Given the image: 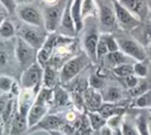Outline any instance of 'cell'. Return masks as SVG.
Instances as JSON below:
<instances>
[{
  "instance_id": "1",
  "label": "cell",
  "mask_w": 151,
  "mask_h": 135,
  "mask_svg": "<svg viewBox=\"0 0 151 135\" xmlns=\"http://www.w3.org/2000/svg\"><path fill=\"white\" fill-rule=\"evenodd\" d=\"M91 59L85 52L73 56L70 59L66 61L64 65L61 67L60 73H59V81L62 84H66L78 77V75L82 72L84 69L88 67Z\"/></svg>"
},
{
  "instance_id": "8",
  "label": "cell",
  "mask_w": 151,
  "mask_h": 135,
  "mask_svg": "<svg viewBox=\"0 0 151 135\" xmlns=\"http://www.w3.org/2000/svg\"><path fill=\"white\" fill-rule=\"evenodd\" d=\"M97 7H99L97 17L99 20V28L101 33H106V32L112 33L119 27L113 4L112 7H110L103 1H99V3H97Z\"/></svg>"
},
{
  "instance_id": "22",
  "label": "cell",
  "mask_w": 151,
  "mask_h": 135,
  "mask_svg": "<svg viewBox=\"0 0 151 135\" xmlns=\"http://www.w3.org/2000/svg\"><path fill=\"white\" fill-rule=\"evenodd\" d=\"M87 116L93 131H101V129L108 125V120L104 118L99 111H88Z\"/></svg>"
},
{
  "instance_id": "45",
  "label": "cell",
  "mask_w": 151,
  "mask_h": 135,
  "mask_svg": "<svg viewBox=\"0 0 151 135\" xmlns=\"http://www.w3.org/2000/svg\"><path fill=\"white\" fill-rule=\"evenodd\" d=\"M114 135H123V133H122L121 128L115 129V130H114Z\"/></svg>"
},
{
  "instance_id": "15",
  "label": "cell",
  "mask_w": 151,
  "mask_h": 135,
  "mask_svg": "<svg viewBox=\"0 0 151 135\" xmlns=\"http://www.w3.org/2000/svg\"><path fill=\"white\" fill-rule=\"evenodd\" d=\"M28 130H29V126H28L27 116L19 112L17 108L12 120L9 135H25L26 131Z\"/></svg>"
},
{
  "instance_id": "29",
  "label": "cell",
  "mask_w": 151,
  "mask_h": 135,
  "mask_svg": "<svg viewBox=\"0 0 151 135\" xmlns=\"http://www.w3.org/2000/svg\"><path fill=\"white\" fill-rule=\"evenodd\" d=\"M15 84V80L7 75L2 74L0 77V89L1 94H11L13 86Z\"/></svg>"
},
{
  "instance_id": "10",
  "label": "cell",
  "mask_w": 151,
  "mask_h": 135,
  "mask_svg": "<svg viewBox=\"0 0 151 135\" xmlns=\"http://www.w3.org/2000/svg\"><path fill=\"white\" fill-rule=\"evenodd\" d=\"M101 33L96 26H91L86 30L83 38V47H84V52L88 55L93 63L97 62V55L96 49L99 45Z\"/></svg>"
},
{
  "instance_id": "33",
  "label": "cell",
  "mask_w": 151,
  "mask_h": 135,
  "mask_svg": "<svg viewBox=\"0 0 151 135\" xmlns=\"http://www.w3.org/2000/svg\"><path fill=\"white\" fill-rule=\"evenodd\" d=\"M148 91H149L148 83H147L146 81L140 82L136 87H134V89H128L130 96H132V97H134V98L140 97L141 95H143V94H145Z\"/></svg>"
},
{
  "instance_id": "20",
  "label": "cell",
  "mask_w": 151,
  "mask_h": 135,
  "mask_svg": "<svg viewBox=\"0 0 151 135\" xmlns=\"http://www.w3.org/2000/svg\"><path fill=\"white\" fill-rule=\"evenodd\" d=\"M129 56H127L126 54H124L122 51H116V52H109L107 54V56L105 57V60L107 61V63L110 67L113 69L115 67H118L120 65H124V63H130L129 62Z\"/></svg>"
},
{
  "instance_id": "34",
  "label": "cell",
  "mask_w": 151,
  "mask_h": 135,
  "mask_svg": "<svg viewBox=\"0 0 151 135\" xmlns=\"http://www.w3.org/2000/svg\"><path fill=\"white\" fill-rule=\"evenodd\" d=\"M109 53V49H108L106 43L104 42L103 38H99V45H97L96 49V55H97V61L101 60V59H105V57L107 56V54Z\"/></svg>"
},
{
  "instance_id": "36",
  "label": "cell",
  "mask_w": 151,
  "mask_h": 135,
  "mask_svg": "<svg viewBox=\"0 0 151 135\" xmlns=\"http://www.w3.org/2000/svg\"><path fill=\"white\" fill-rule=\"evenodd\" d=\"M121 130L123 135H140L138 130H137L136 126L132 125L129 122H126V120H124L123 124H122Z\"/></svg>"
},
{
  "instance_id": "4",
  "label": "cell",
  "mask_w": 151,
  "mask_h": 135,
  "mask_svg": "<svg viewBox=\"0 0 151 135\" xmlns=\"http://www.w3.org/2000/svg\"><path fill=\"white\" fill-rule=\"evenodd\" d=\"M118 26L124 31H132L141 25V20L129 12L119 0H112Z\"/></svg>"
},
{
  "instance_id": "7",
  "label": "cell",
  "mask_w": 151,
  "mask_h": 135,
  "mask_svg": "<svg viewBox=\"0 0 151 135\" xmlns=\"http://www.w3.org/2000/svg\"><path fill=\"white\" fill-rule=\"evenodd\" d=\"M120 51L136 61H145L147 59V52L140 42L128 36H116Z\"/></svg>"
},
{
  "instance_id": "31",
  "label": "cell",
  "mask_w": 151,
  "mask_h": 135,
  "mask_svg": "<svg viewBox=\"0 0 151 135\" xmlns=\"http://www.w3.org/2000/svg\"><path fill=\"white\" fill-rule=\"evenodd\" d=\"M134 75L139 78H146L148 75V67L144 61H137L134 63Z\"/></svg>"
},
{
  "instance_id": "13",
  "label": "cell",
  "mask_w": 151,
  "mask_h": 135,
  "mask_svg": "<svg viewBox=\"0 0 151 135\" xmlns=\"http://www.w3.org/2000/svg\"><path fill=\"white\" fill-rule=\"evenodd\" d=\"M49 106H50L49 104L35 99L32 107L30 108L29 113H28V118H27L29 129L34 127L35 125H37L38 123L48 114Z\"/></svg>"
},
{
  "instance_id": "19",
  "label": "cell",
  "mask_w": 151,
  "mask_h": 135,
  "mask_svg": "<svg viewBox=\"0 0 151 135\" xmlns=\"http://www.w3.org/2000/svg\"><path fill=\"white\" fill-rule=\"evenodd\" d=\"M58 76H57L56 68L52 65H46L44 68V75H42V87L54 89L57 86Z\"/></svg>"
},
{
  "instance_id": "46",
  "label": "cell",
  "mask_w": 151,
  "mask_h": 135,
  "mask_svg": "<svg viewBox=\"0 0 151 135\" xmlns=\"http://www.w3.org/2000/svg\"><path fill=\"white\" fill-rule=\"evenodd\" d=\"M148 47H149V54H150V56H151V42L148 44Z\"/></svg>"
},
{
  "instance_id": "21",
  "label": "cell",
  "mask_w": 151,
  "mask_h": 135,
  "mask_svg": "<svg viewBox=\"0 0 151 135\" xmlns=\"http://www.w3.org/2000/svg\"><path fill=\"white\" fill-rule=\"evenodd\" d=\"M73 103V100L69 97L67 91L60 85H57L54 89V99H53V104L55 106H69Z\"/></svg>"
},
{
  "instance_id": "25",
  "label": "cell",
  "mask_w": 151,
  "mask_h": 135,
  "mask_svg": "<svg viewBox=\"0 0 151 135\" xmlns=\"http://www.w3.org/2000/svg\"><path fill=\"white\" fill-rule=\"evenodd\" d=\"M99 15V7L95 0H83L82 18L85 21L87 17H96Z\"/></svg>"
},
{
  "instance_id": "2",
  "label": "cell",
  "mask_w": 151,
  "mask_h": 135,
  "mask_svg": "<svg viewBox=\"0 0 151 135\" xmlns=\"http://www.w3.org/2000/svg\"><path fill=\"white\" fill-rule=\"evenodd\" d=\"M42 75H44V68L36 61L22 73V89H32L38 94L42 87Z\"/></svg>"
},
{
  "instance_id": "14",
  "label": "cell",
  "mask_w": 151,
  "mask_h": 135,
  "mask_svg": "<svg viewBox=\"0 0 151 135\" xmlns=\"http://www.w3.org/2000/svg\"><path fill=\"white\" fill-rule=\"evenodd\" d=\"M83 97H84L86 109L88 111H99L101 106L104 104L103 95H101L97 89H94L90 86L83 93Z\"/></svg>"
},
{
  "instance_id": "35",
  "label": "cell",
  "mask_w": 151,
  "mask_h": 135,
  "mask_svg": "<svg viewBox=\"0 0 151 135\" xmlns=\"http://www.w3.org/2000/svg\"><path fill=\"white\" fill-rule=\"evenodd\" d=\"M0 3L9 14H14L17 11L18 3L16 0H0Z\"/></svg>"
},
{
  "instance_id": "5",
  "label": "cell",
  "mask_w": 151,
  "mask_h": 135,
  "mask_svg": "<svg viewBox=\"0 0 151 135\" xmlns=\"http://www.w3.org/2000/svg\"><path fill=\"white\" fill-rule=\"evenodd\" d=\"M66 1L67 0H60L55 5L45 7L42 14L45 20V29L48 31V33H54L57 29H59Z\"/></svg>"
},
{
  "instance_id": "43",
  "label": "cell",
  "mask_w": 151,
  "mask_h": 135,
  "mask_svg": "<svg viewBox=\"0 0 151 135\" xmlns=\"http://www.w3.org/2000/svg\"><path fill=\"white\" fill-rule=\"evenodd\" d=\"M49 134L50 135H67L65 134V133H63L62 131L60 130H54V131H49Z\"/></svg>"
},
{
  "instance_id": "39",
  "label": "cell",
  "mask_w": 151,
  "mask_h": 135,
  "mask_svg": "<svg viewBox=\"0 0 151 135\" xmlns=\"http://www.w3.org/2000/svg\"><path fill=\"white\" fill-rule=\"evenodd\" d=\"M124 79H125V84H126V86L128 87V89H134V87H136L137 85L141 82V81L139 80V77L136 76L134 74L130 75V76L126 77V78H124Z\"/></svg>"
},
{
  "instance_id": "40",
  "label": "cell",
  "mask_w": 151,
  "mask_h": 135,
  "mask_svg": "<svg viewBox=\"0 0 151 135\" xmlns=\"http://www.w3.org/2000/svg\"><path fill=\"white\" fill-rule=\"evenodd\" d=\"M143 34H144V38H145V42L147 44L151 42V22L147 23L144 27V30H143Z\"/></svg>"
},
{
  "instance_id": "11",
  "label": "cell",
  "mask_w": 151,
  "mask_h": 135,
  "mask_svg": "<svg viewBox=\"0 0 151 135\" xmlns=\"http://www.w3.org/2000/svg\"><path fill=\"white\" fill-rule=\"evenodd\" d=\"M65 124H66V120L63 116L58 115V114H47L37 125L30 128L26 135L40 130L47 131V132L54 130H61Z\"/></svg>"
},
{
  "instance_id": "30",
  "label": "cell",
  "mask_w": 151,
  "mask_h": 135,
  "mask_svg": "<svg viewBox=\"0 0 151 135\" xmlns=\"http://www.w3.org/2000/svg\"><path fill=\"white\" fill-rule=\"evenodd\" d=\"M137 107L139 108H146L151 107V91L149 89L145 94L141 95L140 97L136 98V102H134Z\"/></svg>"
},
{
  "instance_id": "6",
  "label": "cell",
  "mask_w": 151,
  "mask_h": 135,
  "mask_svg": "<svg viewBox=\"0 0 151 135\" xmlns=\"http://www.w3.org/2000/svg\"><path fill=\"white\" fill-rule=\"evenodd\" d=\"M47 32L48 31L45 28L35 27V26H30L25 24L24 26L20 27L19 31H18V36L38 51L44 46L47 38H48L49 36L47 34Z\"/></svg>"
},
{
  "instance_id": "41",
  "label": "cell",
  "mask_w": 151,
  "mask_h": 135,
  "mask_svg": "<svg viewBox=\"0 0 151 135\" xmlns=\"http://www.w3.org/2000/svg\"><path fill=\"white\" fill-rule=\"evenodd\" d=\"M99 135H114V129H112L111 127H109L107 125L103 129H101Z\"/></svg>"
},
{
  "instance_id": "17",
  "label": "cell",
  "mask_w": 151,
  "mask_h": 135,
  "mask_svg": "<svg viewBox=\"0 0 151 135\" xmlns=\"http://www.w3.org/2000/svg\"><path fill=\"white\" fill-rule=\"evenodd\" d=\"M125 107L120 105L119 103H108L104 102V104L99 109V112L105 118L109 120L110 118L115 115H124L125 113Z\"/></svg>"
},
{
  "instance_id": "24",
  "label": "cell",
  "mask_w": 151,
  "mask_h": 135,
  "mask_svg": "<svg viewBox=\"0 0 151 135\" xmlns=\"http://www.w3.org/2000/svg\"><path fill=\"white\" fill-rule=\"evenodd\" d=\"M104 102L108 103H120L123 99V93L117 86H110L103 95Z\"/></svg>"
},
{
  "instance_id": "23",
  "label": "cell",
  "mask_w": 151,
  "mask_h": 135,
  "mask_svg": "<svg viewBox=\"0 0 151 135\" xmlns=\"http://www.w3.org/2000/svg\"><path fill=\"white\" fill-rule=\"evenodd\" d=\"M17 33V30H16L15 25L13 24V22L9 19H3L1 22V25H0V36H1V40H11Z\"/></svg>"
},
{
  "instance_id": "9",
  "label": "cell",
  "mask_w": 151,
  "mask_h": 135,
  "mask_svg": "<svg viewBox=\"0 0 151 135\" xmlns=\"http://www.w3.org/2000/svg\"><path fill=\"white\" fill-rule=\"evenodd\" d=\"M17 13L20 20L27 25L45 28L44 14L40 13L36 7L29 4H24L19 7Z\"/></svg>"
},
{
  "instance_id": "27",
  "label": "cell",
  "mask_w": 151,
  "mask_h": 135,
  "mask_svg": "<svg viewBox=\"0 0 151 135\" xmlns=\"http://www.w3.org/2000/svg\"><path fill=\"white\" fill-rule=\"evenodd\" d=\"M112 71H113V73L116 75V76L121 77V78H126V77L134 74V65H132V63L120 65H118V67L113 68Z\"/></svg>"
},
{
  "instance_id": "28",
  "label": "cell",
  "mask_w": 151,
  "mask_h": 135,
  "mask_svg": "<svg viewBox=\"0 0 151 135\" xmlns=\"http://www.w3.org/2000/svg\"><path fill=\"white\" fill-rule=\"evenodd\" d=\"M134 126H136L140 135H151L150 130H149L148 120H147L146 115H144V114H140V115L137 116Z\"/></svg>"
},
{
  "instance_id": "26",
  "label": "cell",
  "mask_w": 151,
  "mask_h": 135,
  "mask_svg": "<svg viewBox=\"0 0 151 135\" xmlns=\"http://www.w3.org/2000/svg\"><path fill=\"white\" fill-rule=\"evenodd\" d=\"M101 38L104 40V42L106 43L109 52H116V51L120 50L119 44H118L117 38L114 36L113 33L110 32H106V33H101Z\"/></svg>"
},
{
  "instance_id": "3",
  "label": "cell",
  "mask_w": 151,
  "mask_h": 135,
  "mask_svg": "<svg viewBox=\"0 0 151 135\" xmlns=\"http://www.w3.org/2000/svg\"><path fill=\"white\" fill-rule=\"evenodd\" d=\"M15 56L18 63L24 71L37 61V50L18 36L16 40Z\"/></svg>"
},
{
  "instance_id": "16",
  "label": "cell",
  "mask_w": 151,
  "mask_h": 135,
  "mask_svg": "<svg viewBox=\"0 0 151 135\" xmlns=\"http://www.w3.org/2000/svg\"><path fill=\"white\" fill-rule=\"evenodd\" d=\"M119 1L140 20L145 19L148 15V4L146 0H119Z\"/></svg>"
},
{
  "instance_id": "32",
  "label": "cell",
  "mask_w": 151,
  "mask_h": 135,
  "mask_svg": "<svg viewBox=\"0 0 151 135\" xmlns=\"http://www.w3.org/2000/svg\"><path fill=\"white\" fill-rule=\"evenodd\" d=\"M88 82H89V86L94 89H97V91L103 89L104 85H105V80H104V78L97 74L90 75V77H89V79H88Z\"/></svg>"
},
{
  "instance_id": "44",
  "label": "cell",
  "mask_w": 151,
  "mask_h": 135,
  "mask_svg": "<svg viewBox=\"0 0 151 135\" xmlns=\"http://www.w3.org/2000/svg\"><path fill=\"white\" fill-rule=\"evenodd\" d=\"M18 4L20 5H24V4H28V3H31L33 0H16Z\"/></svg>"
},
{
  "instance_id": "37",
  "label": "cell",
  "mask_w": 151,
  "mask_h": 135,
  "mask_svg": "<svg viewBox=\"0 0 151 135\" xmlns=\"http://www.w3.org/2000/svg\"><path fill=\"white\" fill-rule=\"evenodd\" d=\"M124 120H123V115H115L112 116L108 120V126L111 127L112 129H118L121 128L122 124H123Z\"/></svg>"
},
{
  "instance_id": "42",
  "label": "cell",
  "mask_w": 151,
  "mask_h": 135,
  "mask_svg": "<svg viewBox=\"0 0 151 135\" xmlns=\"http://www.w3.org/2000/svg\"><path fill=\"white\" fill-rule=\"evenodd\" d=\"M42 1H44V3L46 5H48V7H51V5L57 4V3H58L60 0H42Z\"/></svg>"
},
{
  "instance_id": "18",
  "label": "cell",
  "mask_w": 151,
  "mask_h": 135,
  "mask_svg": "<svg viewBox=\"0 0 151 135\" xmlns=\"http://www.w3.org/2000/svg\"><path fill=\"white\" fill-rule=\"evenodd\" d=\"M82 4L83 0H73L71 4V15L75 22L77 34L82 31L84 28V20L82 18Z\"/></svg>"
},
{
  "instance_id": "12",
  "label": "cell",
  "mask_w": 151,
  "mask_h": 135,
  "mask_svg": "<svg viewBox=\"0 0 151 135\" xmlns=\"http://www.w3.org/2000/svg\"><path fill=\"white\" fill-rule=\"evenodd\" d=\"M73 1V0H67L66 3H65V7L62 14V18H61L59 30H60V34L75 38V36L77 34V31H76V26L73 19V15H71Z\"/></svg>"
},
{
  "instance_id": "38",
  "label": "cell",
  "mask_w": 151,
  "mask_h": 135,
  "mask_svg": "<svg viewBox=\"0 0 151 135\" xmlns=\"http://www.w3.org/2000/svg\"><path fill=\"white\" fill-rule=\"evenodd\" d=\"M9 54L6 50H5L4 46H1V51H0V65H1V69H4L7 65H9Z\"/></svg>"
}]
</instances>
